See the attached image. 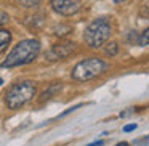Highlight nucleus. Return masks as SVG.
<instances>
[{
  "mask_svg": "<svg viewBox=\"0 0 149 146\" xmlns=\"http://www.w3.org/2000/svg\"><path fill=\"white\" fill-rule=\"evenodd\" d=\"M40 53V42L36 39L21 40L15 45V48L8 53V56L3 59L2 68H16L27 63H32Z\"/></svg>",
  "mask_w": 149,
  "mask_h": 146,
  "instance_id": "f257e3e1",
  "label": "nucleus"
},
{
  "mask_svg": "<svg viewBox=\"0 0 149 146\" xmlns=\"http://www.w3.org/2000/svg\"><path fill=\"white\" fill-rule=\"evenodd\" d=\"M37 93V87L32 80H23L15 84L5 93V103L10 109H19L21 106L27 104Z\"/></svg>",
  "mask_w": 149,
  "mask_h": 146,
  "instance_id": "f03ea898",
  "label": "nucleus"
},
{
  "mask_svg": "<svg viewBox=\"0 0 149 146\" xmlns=\"http://www.w3.org/2000/svg\"><path fill=\"white\" fill-rule=\"evenodd\" d=\"M112 34V27H111L107 20H95L87 26L84 32V42L91 48H100L103 43L107 42V39Z\"/></svg>",
  "mask_w": 149,
  "mask_h": 146,
  "instance_id": "7ed1b4c3",
  "label": "nucleus"
},
{
  "mask_svg": "<svg viewBox=\"0 0 149 146\" xmlns=\"http://www.w3.org/2000/svg\"><path fill=\"white\" fill-rule=\"evenodd\" d=\"M106 69H107V63L103 61L101 58H87L74 66L72 79L79 82L91 80V79L101 75L103 72H106Z\"/></svg>",
  "mask_w": 149,
  "mask_h": 146,
  "instance_id": "20e7f679",
  "label": "nucleus"
},
{
  "mask_svg": "<svg viewBox=\"0 0 149 146\" xmlns=\"http://www.w3.org/2000/svg\"><path fill=\"white\" fill-rule=\"evenodd\" d=\"M75 50V43L74 42H63V43H56L53 45L48 52L45 53V58L48 61H58V59H64L69 55H72V52Z\"/></svg>",
  "mask_w": 149,
  "mask_h": 146,
  "instance_id": "39448f33",
  "label": "nucleus"
},
{
  "mask_svg": "<svg viewBox=\"0 0 149 146\" xmlns=\"http://www.w3.org/2000/svg\"><path fill=\"white\" fill-rule=\"evenodd\" d=\"M50 5L56 13L63 15V16H72L80 10L79 0H50Z\"/></svg>",
  "mask_w": 149,
  "mask_h": 146,
  "instance_id": "423d86ee",
  "label": "nucleus"
},
{
  "mask_svg": "<svg viewBox=\"0 0 149 146\" xmlns=\"http://www.w3.org/2000/svg\"><path fill=\"white\" fill-rule=\"evenodd\" d=\"M11 42V32L8 29H0V53H3Z\"/></svg>",
  "mask_w": 149,
  "mask_h": 146,
  "instance_id": "0eeeda50",
  "label": "nucleus"
},
{
  "mask_svg": "<svg viewBox=\"0 0 149 146\" xmlns=\"http://www.w3.org/2000/svg\"><path fill=\"white\" fill-rule=\"evenodd\" d=\"M59 90H61V84H53V85H50V88H48V90H45V92H43L42 100H47V98H50L52 95H55L56 92H59Z\"/></svg>",
  "mask_w": 149,
  "mask_h": 146,
  "instance_id": "6e6552de",
  "label": "nucleus"
},
{
  "mask_svg": "<svg viewBox=\"0 0 149 146\" xmlns=\"http://www.w3.org/2000/svg\"><path fill=\"white\" fill-rule=\"evenodd\" d=\"M138 45H141V47L149 45V27L141 32V36H139V39H138Z\"/></svg>",
  "mask_w": 149,
  "mask_h": 146,
  "instance_id": "1a4fd4ad",
  "label": "nucleus"
},
{
  "mask_svg": "<svg viewBox=\"0 0 149 146\" xmlns=\"http://www.w3.org/2000/svg\"><path fill=\"white\" fill-rule=\"evenodd\" d=\"M117 52H119V45H117L116 42L107 43V47H106V55H109V56H116V55H117Z\"/></svg>",
  "mask_w": 149,
  "mask_h": 146,
  "instance_id": "9d476101",
  "label": "nucleus"
},
{
  "mask_svg": "<svg viewBox=\"0 0 149 146\" xmlns=\"http://www.w3.org/2000/svg\"><path fill=\"white\" fill-rule=\"evenodd\" d=\"M139 16L146 18V20L149 18V0H146L144 3L141 5V8H139Z\"/></svg>",
  "mask_w": 149,
  "mask_h": 146,
  "instance_id": "9b49d317",
  "label": "nucleus"
},
{
  "mask_svg": "<svg viewBox=\"0 0 149 146\" xmlns=\"http://www.w3.org/2000/svg\"><path fill=\"white\" fill-rule=\"evenodd\" d=\"M23 7H26V8H32V7H37V5L42 2V0H18Z\"/></svg>",
  "mask_w": 149,
  "mask_h": 146,
  "instance_id": "f8f14e48",
  "label": "nucleus"
},
{
  "mask_svg": "<svg viewBox=\"0 0 149 146\" xmlns=\"http://www.w3.org/2000/svg\"><path fill=\"white\" fill-rule=\"evenodd\" d=\"M10 21V16H8V13H5V11L0 10V26H3L5 23H8Z\"/></svg>",
  "mask_w": 149,
  "mask_h": 146,
  "instance_id": "ddd939ff",
  "label": "nucleus"
},
{
  "mask_svg": "<svg viewBox=\"0 0 149 146\" xmlns=\"http://www.w3.org/2000/svg\"><path fill=\"white\" fill-rule=\"evenodd\" d=\"M133 130H136V124H128V125L123 127V132H133Z\"/></svg>",
  "mask_w": 149,
  "mask_h": 146,
  "instance_id": "4468645a",
  "label": "nucleus"
},
{
  "mask_svg": "<svg viewBox=\"0 0 149 146\" xmlns=\"http://www.w3.org/2000/svg\"><path fill=\"white\" fill-rule=\"evenodd\" d=\"M80 106H82V104H75V106H72V108H69V109H66L64 112L61 114V117H63V116H66V114H69V112H72V111H75V109H79Z\"/></svg>",
  "mask_w": 149,
  "mask_h": 146,
  "instance_id": "2eb2a0df",
  "label": "nucleus"
},
{
  "mask_svg": "<svg viewBox=\"0 0 149 146\" xmlns=\"http://www.w3.org/2000/svg\"><path fill=\"white\" fill-rule=\"evenodd\" d=\"M104 145V141L103 140H100V141H95V143H90L88 146H103Z\"/></svg>",
  "mask_w": 149,
  "mask_h": 146,
  "instance_id": "dca6fc26",
  "label": "nucleus"
},
{
  "mask_svg": "<svg viewBox=\"0 0 149 146\" xmlns=\"http://www.w3.org/2000/svg\"><path fill=\"white\" fill-rule=\"evenodd\" d=\"M133 111H127V112H120V117H127V116H130Z\"/></svg>",
  "mask_w": 149,
  "mask_h": 146,
  "instance_id": "f3484780",
  "label": "nucleus"
},
{
  "mask_svg": "<svg viewBox=\"0 0 149 146\" xmlns=\"http://www.w3.org/2000/svg\"><path fill=\"white\" fill-rule=\"evenodd\" d=\"M116 146H130V145H128V143H127V141H122V143H117Z\"/></svg>",
  "mask_w": 149,
  "mask_h": 146,
  "instance_id": "a211bd4d",
  "label": "nucleus"
},
{
  "mask_svg": "<svg viewBox=\"0 0 149 146\" xmlns=\"http://www.w3.org/2000/svg\"><path fill=\"white\" fill-rule=\"evenodd\" d=\"M120 2H125V0H116V3H120Z\"/></svg>",
  "mask_w": 149,
  "mask_h": 146,
  "instance_id": "6ab92c4d",
  "label": "nucleus"
},
{
  "mask_svg": "<svg viewBox=\"0 0 149 146\" xmlns=\"http://www.w3.org/2000/svg\"><path fill=\"white\" fill-rule=\"evenodd\" d=\"M2 84H3V79H2V77H0V85H2Z\"/></svg>",
  "mask_w": 149,
  "mask_h": 146,
  "instance_id": "aec40b11",
  "label": "nucleus"
}]
</instances>
